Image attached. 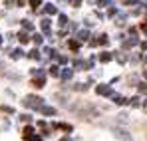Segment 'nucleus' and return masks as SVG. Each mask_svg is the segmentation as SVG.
<instances>
[{
    "mask_svg": "<svg viewBox=\"0 0 147 141\" xmlns=\"http://www.w3.org/2000/svg\"><path fill=\"white\" fill-rule=\"evenodd\" d=\"M22 103H24L26 107H32V109H40V107L44 105V99H42V97H36V95H28V97H26Z\"/></svg>",
    "mask_w": 147,
    "mask_h": 141,
    "instance_id": "nucleus-1",
    "label": "nucleus"
},
{
    "mask_svg": "<svg viewBox=\"0 0 147 141\" xmlns=\"http://www.w3.org/2000/svg\"><path fill=\"white\" fill-rule=\"evenodd\" d=\"M113 135H115L119 141H131V133H127V131L121 129V127H115V129H113Z\"/></svg>",
    "mask_w": 147,
    "mask_h": 141,
    "instance_id": "nucleus-2",
    "label": "nucleus"
},
{
    "mask_svg": "<svg viewBox=\"0 0 147 141\" xmlns=\"http://www.w3.org/2000/svg\"><path fill=\"white\" fill-rule=\"evenodd\" d=\"M96 92H98V95H113V90L109 86H98Z\"/></svg>",
    "mask_w": 147,
    "mask_h": 141,
    "instance_id": "nucleus-3",
    "label": "nucleus"
},
{
    "mask_svg": "<svg viewBox=\"0 0 147 141\" xmlns=\"http://www.w3.org/2000/svg\"><path fill=\"white\" fill-rule=\"evenodd\" d=\"M111 58H113V54H111V52H101V54H99V62H103V64L111 62Z\"/></svg>",
    "mask_w": 147,
    "mask_h": 141,
    "instance_id": "nucleus-4",
    "label": "nucleus"
},
{
    "mask_svg": "<svg viewBox=\"0 0 147 141\" xmlns=\"http://www.w3.org/2000/svg\"><path fill=\"white\" fill-rule=\"evenodd\" d=\"M111 99H113V103H115V105H123V103H129V99H125L123 95H111Z\"/></svg>",
    "mask_w": 147,
    "mask_h": 141,
    "instance_id": "nucleus-5",
    "label": "nucleus"
},
{
    "mask_svg": "<svg viewBox=\"0 0 147 141\" xmlns=\"http://www.w3.org/2000/svg\"><path fill=\"white\" fill-rule=\"evenodd\" d=\"M40 26H42V30H44V32H46V34H52V26H50V20L48 18H44V20H42V22H40Z\"/></svg>",
    "mask_w": 147,
    "mask_h": 141,
    "instance_id": "nucleus-6",
    "label": "nucleus"
},
{
    "mask_svg": "<svg viewBox=\"0 0 147 141\" xmlns=\"http://www.w3.org/2000/svg\"><path fill=\"white\" fill-rule=\"evenodd\" d=\"M10 58H12V60H20V58H24V50H20V48H16V50H12V54H10Z\"/></svg>",
    "mask_w": 147,
    "mask_h": 141,
    "instance_id": "nucleus-7",
    "label": "nucleus"
},
{
    "mask_svg": "<svg viewBox=\"0 0 147 141\" xmlns=\"http://www.w3.org/2000/svg\"><path fill=\"white\" fill-rule=\"evenodd\" d=\"M34 86H36V88H44V86H46V78H44V76H36V78H34Z\"/></svg>",
    "mask_w": 147,
    "mask_h": 141,
    "instance_id": "nucleus-8",
    "label": "nucleus"
},
{
    "mask_svg": "<svg viewBox=\"0 0 147 141\" xmlns=\"http://www.w3.org/2000/svg\"><path fill=\"white\" fill-rule=\"evenodd\" d=\"M40 111H42L44 115H56V109H54V107H50V105H42V107H40Z\"/></svg>",
    "mask_w": 147,
    "mask_h": 141,
    "instance_id": "nucleus-9",
    "label": "nucleus"
},
{
    "mask_svg": "<svg viewBox=\"0 0 147 141\" xmlns=\"http://www.w3.org/2000/svg\"><path fill=\"white\" fill-rule=\"evenodd\" d=\"M60 76H62V80H72L74 70H70V68H66V70H62V72H60Z\"/></svg>",
    "mask_w": 147,
    "mask_h": 141,
    "instance_id": "nucleus-10",
    "label": "nucleus"
},
{
    "mask_svg": "<svg viewBox=\"0 0 147 141\" xmlns=\"http://www.w3.org/2000/svg\"><path fill=\"white\" fill-rule=\"evenodd\" d=\"M88 38H90V32H88V30H80V32H78V40H80V42H86Z\"/></svg>",
    "mask_w": 147,
    "mask_h": 141,
    "instance_id": "nucleus-11",
    "label": "nucleus"
},
{
    "mask_svg": "<svg viewBox=\"0 0 147 141\" xmlns=\"http://www.w3.org/2000/svg\"><path fill=\"white\" fill-rule=\"evenodd\" d=\"M44 12H46V14H58V8H56L54 4H46V8H44Z\"/></svg>",
    "mask_w": 147,
    "mask_h": 141,
    "instance_id": "nucleus-12",
    "label": "nucleus"
},
{
    "mask_svg": "<svg viewBox=\"0 0 147 141\" xmlns=\"http://www.w3.org/2000/svg\"><path fill=\"white\" fill-rule=\"evenodd\" d=\"M18 40H20V44H28V42H30V36H28L26 32H20V34H18Z\"/></svg>",
    "mask_w": 147,
    "mask_h": 141,
    "instance_id": "nucleus-13",
    "label": "nucleus"
},
{
    "mask_svg": "<svg viewBox=\"0 0 147 141\" xmlns=\"http://www.w3.org/2000/svg\"><path fill=\"white\" fill-rule=\"evenodd\" d=\"M99 44H101V46H107V44H109V38H107V34H101V36H99V40H98Z\"/></svg>",
    "mask_w": 147,
    "mask_h": 141,
    "instance_id": "nucleus-14",
    "label": "nucleus"
},
{
    "mask_svg": "<svg viewBox=\"0 0 147 141\" xmlns=\"http://www.w3.org/2000/svg\"><path fill=\"white\" fill-rule=\"evenodd\" d=\"M28 58H30V60H40V52H38V50H32V52L28 54Z\"/></svg>",
    "mask_w": 147,
    "mask_h": 141,
    "instance_id": "nucleus-15",
    "label": "nucleus"
},
{
    "mask_svg": "<svg viewBox=\"0 0 147 141\" xmlns=\"http://www.w3.org/2000/svg\"><path fill=\"white\" fill-rule=\"evenodd\" d=\"M48 72H50V76H54V78H56V76H60V68H58V66H52Z\"/></svg>",
    "mask_w": 147,
    "mask_h": 141,
    "instance_id": "nucleus-16",
    "label": "nucleus"
},
{
    "mask_svg": "<svg viewBox=\"0 0 147 141\" xmlns=\"http://www.w3.org/2000/svg\"><path fill=\"white\" fill-rule=\"evenodd\" d=\"M32 40H34V44H36V46H40V44H42V40H44V38H42V36H40V34H34V36H32Z\"/></svg>",
    "mask_w": 147,
    "mask_h": 141,
    "instance_id": "nucleus-17",
    "label": "nucleus"
},
{
    "mask_svg": "<svg viewBox=\"0 0 147 141\" xmlns=\"http://www.w3.org/2000/svg\"><path fill=\"white\" fill-rule=\"evenodd\" d=\"M22 26H24V30H34V24L30 20H22Z\"/></svg>",
    "mask_w": 147,
    "mask_h": 141,
    "instance_id": "nucleus-18",
    "label": "nucleus"
},
{
    "mask_svg": "<svg viewBox=\"0 0 147 141\" xmlns=\"http://www.w3.org/2000/svg\"><path fill=\"white\" fill-rule=\"evenodd\" d=\"M115 58H117V62H121V64H125V62H127V58L123 56L121 52H115Z\"/></svg>",
    "mask_w": 147,
    "mask_h": 141,
    "instance_id": "nucleus-19",
    "label": "nucleus"
},
{
    "mask_svg": "<svg viewBox=\"0 0 147 141\" xmlns=\"http://www.w3.org/2000/svg\"><path fill=\"white\" fill-rule=\"evenodd\" d=\"M32 133H34V127H30V125H28V127H24V137H26V139H28Z\"/></svg>",
    "mask_w": 147,
    "mask_h": 141,
    "instance_id": "nucleus-20",
    "label": "nucleus"
},
{
    "mask_svg": "<svg viewBox=\"0 0 147 141\" xmlns=\"http://www.w3.org/2000/svg\"><path fill=\"white\" fill-rule=\"evenodd\" d=\"M68 44H70V48H72V50H78V48H80V40H70Z\"/></svg>",
    "mask_w": 147,
    "mask_h": 141,
    "instance_id": "nucleus-21",
    "label": "nucleus"
},
{
    "mask_svg": "<svg viewBox=\"0 0 147 141\" xmlns=\"http://www.w3.org/2000/svg\"><path fill=\"white\" fill-rule=\"evenodd\" d=\"M0 109H2L4 113H14V107H10V105H2Z\"/></svg>",
    "mask_w": 147,
    "mask_h": 141,
    "instance_id": "nucleus-22",
    "label": "nucleus"
},
{
    "mask_svg": "<svg viewBox=\"0 0 147 141\" xmlns=\"http://www.w3.org/2000/svg\"><path fill=\"white\" fill-rule=\"evenodd\" d=\"M40 4H42V0H30V6H32L34 10H36V8H38Z\"/></svg>",
    "mask_w": 147,
    "mask_h": 141,
    "instance_id": "nucleus-23",
    "label": "nucleus"
},
{
    "mask_svg": "<svg viewBox=\"0 0 147 141\" xmlns=\"http://www.w3.org/2000/svg\"><path fill=\"white\" fill-rule=\"evenodd\" d=\"M60 24H62V26L68 24V16H66V14H60Z\"/></svg>",
    "mask_w": 147,
    "mask_h": 141,
    "instance_id": "nucleus-24",
    "label": "nucleus"
},
{
    "mask_svg": "<svg viewBox=\"0 0 147 141\" xmlns=\"http://www.w3.org/2000/svg\"><path fill=\"white\" fill-rule=\"evenodd\" d=\"M139 94H147V84H139Z\"/></svg>",
    "mask_w": 147,
    "mask_h": 141,
    "instance_id": "nucleus-25",
    "label": "nucleus"
},
{
    "mask_svg": "<svg viewBox=\"0 0 147 141\" xmlns=\"http://www.w3.org/2000/svg\"><path fill=\"white\" fill-rule=\"evenodd\" d=\"M129 103H131L133 107H137V105H139V97H131V99H129Z\"/></svg>",
    "mask_w": 147,
    "mask_h": 141,
    "instance_id": "nucleus-26",
    "label": "nucleus"
},
{
    "mask_svg": "<svg viewBox=\"0 0 147 141\" xmlns=\"http://www.w3.org/2000/svg\"><path fill=\"white\" fill-rule=\"evenodd\" d=\"M98 4H99V6H109L111 0H98Z\"/></svg>",
    "mask_w": 147,
    "mask_h": 141,
    "instance_id": "nucleus-27",
    "label": "nucleus"
},
{
    "mask_svg": "<svg viewBox=\"0 0 147 141\" xmlns=\"http://www.w3.org/2000/svg\"><path fill=\"white\" fill-rule=\"evenodd\" d=\"M32 76H34V78H36V76H44V72L42 70H32Z\"/></svg>",
    "mask_w": 147,
    "mask_h": 141,
    "instance_id": "nucleus-28",
    "label": "nucleus"
},
{
    "mask_svg": "<svg viewBox=\"0 0 147 141\" xmlns=\"http://www.w3.org/2000/svg\"><path fill=\"white\" fill-rule=\"evenodd\" d=\"M28 141H42V137H38V135H30Z\"/></svg>",
    "mask_w": 147,
    "mask_h": 141,
    "instance_id": "nucleus-29",
    "label": "nucleus"
},
{
    "mask_svg": "<svg viewBox=\"0 0 147 141\" xmlns=\"http://www.w3.org/2000/svg\"><path fill=\"white\" fill-rule=\"evenodd\" d=\"M117 117H119V121H121V123H125V121H127V115H125V113H119Z\"/></svg>",
    "mask_w": 147,
    "mask_h": 141,
    "instance_id": "nucleus-30",
    "label": "nucleus"
},
{
    "mask_svg": "<svg viewBox=\"0 0 147 141\" xmlns=\"http://www.w3.org/2000/svg\"><path fill=\"white\" fill-rule=\"evenodd\" d=\"M58 60H60V64H66V62H68V58H66V56H58Z\"/></svg>",
    "mask_w": 147,
    "mask_h": 141,
    "instance_id": "nucleus-31",
    "label": "nucleus"
},
{
    "mask_svg": "<svg viewBox=\"0 0 147 141\" xmlns=\"http://www.w3.org/2000/svg\"><path fill=\"white\" fill-rule=\"evenodd\" d=\"M20 119H22V121H30L32 117H30V115H26V113H24V115H20Z\"/></svg>",
    "mask_w": 147,
    "mask_h": 141,
    "instance_id": "nucleus-32",
    "label": "nucleus"
},
{
    "mask_svg": "<svg viewBox=\"0 0 147 141\" xmlns=\"http://www.w3.org/2000/svg\"><path fill=\"white\" fill-rule=\"evenodd\" d=\"M80 2H82V0H70V4H72V6H80Z\"/></svg>",
    "mask_w": 147,
    "mask_h": 141,
    "instance_id": "nucleus-33",
    "label": "nucleus"
},
{
    "mask_svg": "<svg viewBox=\"0 0 147 141\" xmlns=\"http://www.w3.org/2000/svg\"><path fill=\"white\" fill-rule=\"evenodd\" d=\"M141 30H143V32L147 34V24H143V26H141Z\"/></svg>",
    "mask_w": 147,
    "mask_h": 141,
    "instance_id": "nucleus-34",
    "label": "nucleus"
},
{
    "mask_svg": "<svg viewBox=\"0 0 147 141\" xmlns=\"http://www.w3.org/2000/svg\"><path fill=\"white\" fill-rule=\"evenodd\" d=\"M141 48H143V50H147V42H141Z\"/></svg>",
    "mask_w": 147,
    "mask_h": 141,
    "instance_id": "nucleus-35",
    "label": "nucleus"
},
{
    "mask_svg": "<svg viewBox=\"0 0 147 141\" xmlns=\"http://www.w3.org/2000/svg\"><path fill=\"white\" fill-rule=\"evenodd\" d=\"M62 141H72V139H70V137H64V139H62Z\"/></svg>",
    "mask_w": 147,
    "mask_h": 141,
    "instance_id": "nucleus-36",
    "label": "nucleus"
},
{
    "mask_svg": "<svg viewBox=\"0 0 147 141\" xmlns=\"http://www.w3.org/2000/svg\"><path fill=\"white\" fill-rule=\"evenodd\" d=\"M0 46H2V38H0Z\"/></svg>",
    "mask_w": 147,
    "mask_h": 141,
    "instance_id": "nucleus-37",
    "label": "nucleus"
},
{
    "mask_svg": "<svg viewBox=\"0 0 147 141\" xmlns=\"http://www.w3.org/2000/svg\"><path fill=\"white\" fill-rule=\"evenodd\" d=\"M145 62H147V56H145Z\"/></svg>",
    "mask_w": 147,
    "mask_h": 141,
    "instance_id": "nucleus-38",
    "label": "nucleus"
}]
</instances>
